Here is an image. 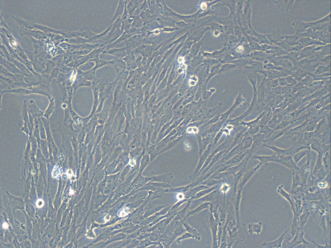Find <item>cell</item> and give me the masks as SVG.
Masks as SVG:
<instances>
[{"instance_id": "cell-5", "label": "cell", "mask_w": 331, "mask_h": 248, "mask_svg": "<svg viewBox=\"0 0 331 248\" xmlns=\"http://www.w3.org/2000/svg\"><path fill=\"white\" fill-rule=\"evenodd\" d=\"M226 150H224L217 153L213 157L210 162L206 168L204 169V174L206 173L211 168L216 164L225 155H226Z\"/></svg>"}, {"instance_id": "cell-6", "label": "cell", "mask_w": 331, "mask_h": 248, "mask_svg": "<svg viewBox=\"0 0 331 248\" xmlns=\"http://www.w3.org/2000/svg\"><path fill=\"white\" fill-rule=\"evenodd\" d=\"M213 214H212L210 217V227L212 232L213 235V247H217V224L216 220L214 219Z\"/></svg>"}, {"instance_id": "cell-7", "label": "cell", "mask_w": 331, "mask_h": 248, "mask_svg": "<svg viewBox=\"0 0 331 248\" xmlns=\"http://www.w3.org/2000/svg\"><path fill=\"white\" fill-rule=\"evenodd\" d=\"M126 47L120 48H114L108 50L106 49L103 53L114 55L118 57H123L126 55Z\"/></svg>"}, {"instance_id": "cell-18", "label": "cell", "mask_w": 331, "mask_h": 248, "mask_svg": "<svg viewBox=\"0 0 331 248\" xmlns=\"http://www.w3.org/2000/svg\"><path fill=\"white\" fill-rule=\"evenodd\" d=\"M217 194V191L215 190L207 194L204 196L202 200L203 201L206 202H210L215 198Z\"/></svg>"}, {"instance_id": "cell-25", "label": "cell", "mask_w": 331, "mask_h": 248, "mask_svg": "<svg viewBox=\"0 0 331 248\" xmlns=\"http://www.w3.org/2000/svg\"><path fill=\"white\" fill-rule=\"evenodd\" d=\"M187 132L189 134H197L198 132V130L196 127H189L187 129Z\"/></svg>"}, {"instance_id": "cell-12", "label": "cell", "mask_w": 331, "mask_h": 248, "mask_svg": "<svg viewBox=\"0 0 331 248\" xmlns=\"http://www.w3.org/2000/svg\"><path fill=\"white\" fill-rule=\"evenodd\" d=\"M262 224L261 222L257 224H250L248 226V232L251 235H252L254 233L259 234L262 231Z\"/></svg>"}, {"instance_id": "cell-10", "label": "cell", "mask_w": 331, "mask_h": 248, "mask_svg": "<svg viewBox=\"0 0 331 248\" xmlns=\"http://www.w3.org/2000/svg\"><path fill=\"white\" fill-rule=\"evenodd\" d=\"M287 231V230L284 232L281 237L276 241L269 243H264L262 246L267 248H281L282 243Z\"/></svg>"}, {"instance_id": "cell-16", "label": "cell", "mask_w": 331, "mask_h": 248, "mask_svg": "<svg viewBox=\"0 0 331 248\" xmlns=\"http://www.w3.org/2000/svg\"><path fill=\"white\" fill-rule=\"evenodd\" d=\"M30 105L28 110L32 114L39 113L40 114L43 115V113L39 109L35 104V102L31 100L30 101Z\"/></svg>"}, {"instance_id": "cell-22", "label": "cell", "mask_w": 331, "mask_h": 248, "mask_svg": "<svg viewBox=\"0 0 331 248\" xmlns=\"http://www.w3.org/2000/svg\"><path fill=\"white\" fill-rule=\"evenodd\" d=\"M223 133L221 129L218 131L214 138L213 146L216 145L223 135Z\"/></svg>"}, {"instance_id": "cell-15", "label": "cell", "mask_w": 331, "mask_h": 248, "mask_svg": "<svg viewBox=\"0 0 331 248\" xmlns=\"http://www.w3.org/2000/svg\"><path fill=\"white\" fill-rule=\"evenodd\" d=\"M50 103L47 109L44 113V115L46 117H48L53 112L55 109V103L54 99L53 98H50Z\"/></svg>"}, {"instance_id": "cell-24", "label": "cell", "mask_w": 331, "mask_h": 248, "mask_svg": "<svg viewBox=\"0 0 331 248\" xmlns=\"http://www.w3.org/2000/svg\"><path fill=\"white\" fill-rule=\"evenodd\" d=\"M126 2L127 1H126L124 11L121 17L122 21L126 19L127 18L128 13L127 9Z\"/></svg>"}, {"instance_id": "cell-23", "label": "cell", "mask_w": 331, "mask_h": 248, "mask_svg": "<svg viewBox=\"0 0 331 248\" xmlns=\"http://www.w3.org/2000/svg\"><path fill=\"white\" fill-rule=\"evenodd\" d=\"M52 176L55 178H58L60 174V169L57 165H56L54 167L52 171Z\"/></svg>"}, {"instance_id": "cell-28", "label": "cell", "mask_w": 331, "mask_h": 248, "mask_svg": "<svg viewBox=\"0 0 331 248\" xmlns=\"http://www.w3.org/2000/svg\"><path fill=\"white\" fill-rule=\"evenodd\" d=\"M136 163L134 159H131L130 160V164L131 166H134Z\"/></svg>"}, {"instance_id": "cell-29", "label": "cell", "mask_w": 331, "mask_h": 248, "mask_svg": "<svg viewBox=\"0 0 331 248\" xmlns=\"http://www.w3.org/2000/svg\"><path fill=\"white\" fill-rule=\"evenodd\" d=\"M3 227L4 228L6 229L8 227V225L7 224L5 223L3 224Z\"/></svg>"}, {"instance_id": "cell-9", "label": "cell", "mask_w": 331, "mask_h": 248, "mask_svg": "<svg viewBox=\"0 0 331 248\" xmlns=\"http://www.w3.org/2000/svg\"><path fill=\"white\" fill-rule=\"evenodd\" d=\"M125 2L124 1H119L118 6L115 14L110 22L111 25L113 24L118 18L121 17L124 11Z\"/></svg>"}, {"instance_id": "cell-14", "label": "cell", "mask_w": 331, "mask_h": 248, "mask_svg": "<svg viewBox=\"0 0 331 248\" xmlns=\"http://www.w3.org/2000/svg\"><path fill=\"white\" fill-rule=\"evenodd\" d=\"M5 92L23 94L25 95H28L33 93H36L35 90L33 89L31 90H28L22 88H16L9 90L3 91L2 92V93Z\"/></svg>"}, {"instance_id": "cell-17", "label": "cell", "mask_w": 331, "mask_h": 248, "mask_svg": "<svg viewBox=\"0 0 331 248\" xmlns=\"http://www.w3.org/2000/svg\"><path fill=\"white\" fill-rule=\"evenodd\" d=\"M112 24L103 33H101V34L100 35L97 34L96 36H95L94 37L91 38L89 39V40H90V41H91V42L98 41L99 40L101 39L103 37H104V36H105L106 35L108 34V33L110 31L112 28Z\"/></svg>"}, {"instance_id": "cell-20", "label": "cell", "mask_w": 331, "mask_h": 248, "mask_svg": "<svg viewBox=\"0 0 331 248\" xmlns=\"http://www.w3.org/2000/svg\"><path fill=\"white\" fill-rule=\"evenodd\" d=\"M223 182H224V179L216 180L212 179L206 180L205 181V183L206 184V186L210 187L218 185V184Z\"/></svg>"}, {"instance_id": "cell-27", "label": "cell", "mask_w": 331, "mask_h": 248, "mask_svg": "<svg viewBox=\"0 0 331 248\" xmlns=\"http://www.w3.org/2000/svg\"><path fill=\"white\" fill-rule=\"evenodd\" d=\"M36 204L38 207H41L43 206L44 202L42 200L39 199L37 200Z\"/></svg>"}, {"instance_id": "cell-2", "label": "cell", "mask_w": 331, "mask_h": 248, "mask_svg": "<svg viewBox=\"0 0 331 248\" xmlns=\"http://www.w3.org/2000/svg\"><path fill=\"white\" fill-rule=\"evenodd\" d=\"M250 149L244 150L241 152L237 154L233 157L227 161L224 164L233 166L237 165L241 163L246 157L249 155Z\"/></svg>"}, {"instance_id": "cell-13", "label": "cell", "mask_w": 331, "mask_h": 248, "mask_svg": "<svg viewBox=\"0 0 331 248\" xmlns=\"http://www.w3.org/2000/svg\"><path fill=\"white\" fill-rule=\"evenodd\" d=\"M244 150L250 149L253 143L252 136L246 133H245L244 137L242 142Z\"/></svg>"}, {"instance_id": "cell-11", "label": "cell", "mask_w": 331, "mask_h": 248, "mask_svg": "<svg viewBox=\"0 0 331 248\" xmlns=\"http://www.w3.org/2000/svg\"><path fill=\"white\" fill-rule=\"evenodd\" d=\"M79 31L80 33V37L89 39L97 35L92 32L88 27L85 26Z\"/></svg>"}, {"instance_id": "cell-19", "label": "cell", "mask_w": 331, "mask_h": 248, "mask_svg": "<svg viewBox=\"0 0 331 248\" xmlns=\"http://www.w3.org/2000/svg\"><path fill=\"white\" fill-rule=\"evenodd\" d=\"M242 189V188L240 189L239 190V191H238L237 194V196L236 197L235 200V207L237 217H238V213H239V204L241 198V192Z\"/></svg>"}, {"instance_id": "cell-26", "label": "cell", "mask_w": 331, "mask_h": 248, "mask_svg": "<svg viewBox=\"0 0 331 248\" xmlns=\"http://www.w3.org/2000/svg\"><path fill=\"white\" fill-rule=\"evenodd\" d=\"M185 149L189 151L191 149V146L189 145V142L187 140H185L184 142Z\"/></svg>"}, {"instance_id": "cell-4", "label": "cell", "mask_w": 331, "mask_h": 248, "mask_svg": "<svg viewBox=\"0 0 331 248\" xmlns=\"http://www.w3.org/2000/svg\"><path fill=\"white\" fill-rule=\"evenodd\" d=\"M259 166L260 165H258L254 168L245 172L239 182L240 184L238 187L239 189L243 188L244 186L249 181L257 170L259 168Z\"/></svg>"}, {"instance_id": "cell-1", "label": "cell", "mask_w": 331, "mask_h": 248, "mask_svg": "<svg viewBox=\"0 0 331 248\" xmlns=\"http://www.w3.org/2000/svg\"><path fill=\"white\" fill-rule=\"evenodd\" d=\"M232 142V140L230 137H227L224 141L217 148L210 154L204 164L202 170H204L209 164L213 157L221 151L227 149Z\"/></svg>"}, {"instance_id": "cell-3", "label": "cell", "mask_w": 331, "mask_h": 248, "mask_svg": "<svg viewBox=\"0 0 331 248\" xmlns=\"http://www.w3.org/2000/svg\"><path fill=\"white\" fill-rule=\"evenodd\" d=\"M242 144L241 143L232 149L224 157H223L217 164L223 163L225 161L233 157L237 154L241 152L244 150Z\"/></svg>"}, {"instance_id": "cell-21", "label": "cell", "mask_w": 331, "mask_h": 248, "mask_svg": "<svg viewBox=\"0 0 331 248\" xmlns=\"http://www.w3.org/2000/svg\"><path fill=\"white\" fill-rule=\"evenodd\" d=\"M232 185H230L225 183L223 182V184L220 189V192H222L225 194L230 189V187Z\"/></svg>"}, {"instance_id": "cell-8", "label": "cell", "mask_w": 331, "mask_h": 248, "mask_svg": "<svg viewBox=\"0 0 331 248\" xmlns=\"http://www.w3.org/2000/svg\"><path fill=\"white\" fill-rule=\"evenodd\" d=\"M244 130L241 131L236 134L235 137L233 140L230 146L226 150V155L232 149L242 142L244 137Z\"/></svg>"}]
</instances>
